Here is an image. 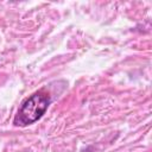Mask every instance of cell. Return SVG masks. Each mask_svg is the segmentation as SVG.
<instances>
[{
    "label": "cell",
    "mask_w": 152,
    "mask_h": 152,
    "mask_svg": "<svg viewBox=\"0 0 152 152\" xmlns=\"http://www.w3.org/2000/svg\"><path fill=\"white\" fill-rule=\"evenodd\" d=\"M51 103L50 95L44 90H39L28 96L18 109L13 124L15 126L25 127L37 122L48 110V107Z\"/></svg>",
    "instance_id": "6da1fadb"
}]
</instances>
